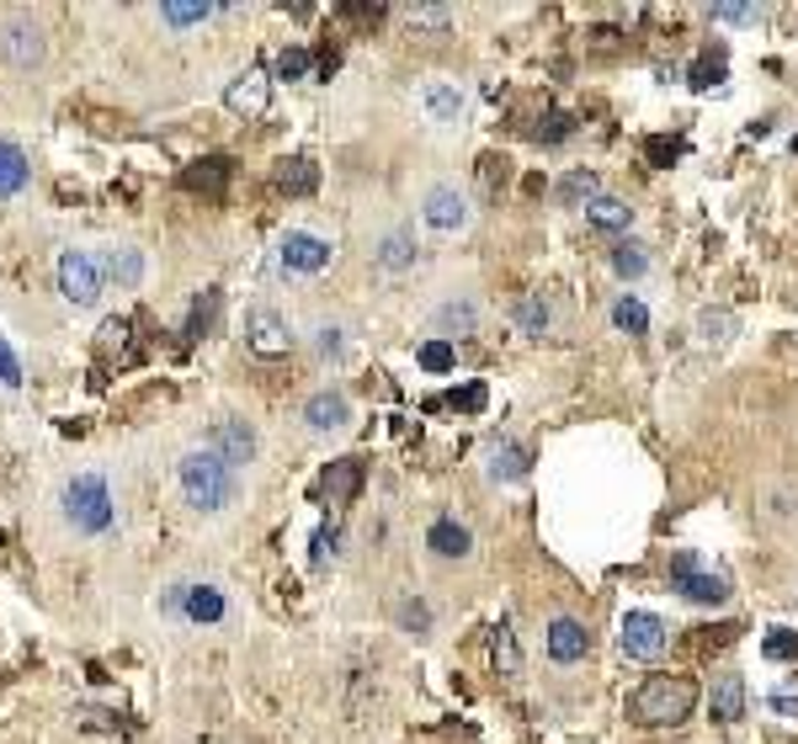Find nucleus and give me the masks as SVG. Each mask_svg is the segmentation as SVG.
Instances as JSON below:
<instances>
[{
    "instance_id": "16",
    "label": "nucleus",
    "mask_w": 798,
    "mask_h": 744,
    "mask_svg": "<svg viewBox=\"0 0 798 744\" xmlns=\"http://www.w3.org/2000/svg\"><path fill=\"white\" fill-rule=\"evenodd\" d=\"M224 612H229V601L218 585H186L182 591V617L186 623H224Z\"/></svg>"
},
{
    "instance_id": "11",
    "label": "nucleus",
    "mask_w": 798,
    "mask_h": 744,
    "mask_svg": "<svg viewBox=\"0 0 798 744\" xmlns=\"http://www.w3.org/2000/svg\"><path fill=\"white\" fill-rule=\"evenodd\" d=\"M421 213H427V224L436 229V235H453V229L468 224V197H463L459 186H431Z\"/></svg>"
},
{
    "instance_id": "49",
    "label": "nucleus",
    "mask_w": 798,
    "mask_h": 744,
    "mask_svg": "<svg viewBox=\"0 0 798 744\" xmlns=\"http://www.w3.org/2000/svg\"><path fill=\"white\" fill-rule=\"evenodd\" d=\"M123 335H128V320H107V325H101V341H107V346H123Z\"/></svg>"
},
{
    "instance_id": "22",
    "label": "nucleus",
    "mask_w": 798,
    "mask_h": 744,
    "mask_svg": "<svg viewBox=\"0 0 798 744\" xmlns=\"http://www.w3.org/2000/svg\"><path fill=\"white\" fill-rule=\"evenodd\" d=\"M277 186H282L288 197H309V192L320 186V165H314V160H304V154H293V160H282Z\"/></svg>"
},
{
    "instance_id": "23",
    "label": "nucleus",
    "mask_w": 798,
    "mask_h": 744,
    "mask_svg": "<svg viewBox=\"0 0 798 744\" xmlns=\"http://www.w3.org/2000/svg\"><path fill=\"white\" fill-rule=\"evenodd\" d=\"M28 154L11 144V139H0V197H17L22 186H28Z\"/></svg>"
},
{
    "instance_id": "30",
    "label": "nucleus",
    "mask_w": 798,
    "mask_h": 744,
    "mask_svg": "<svg viewBox=\"0 0 798 744\" xmlns=\"http://www.w3.org/2000/svg\"><path fill=\"white\" fill-rule=\"evenodd\" d=\"M405 22H410L416 32H447L453 11H447V6H410V11H405Z\"/></svg>"
},
{
    "instance_id": "39",
    "label": "nucleus",
    "mask_w": 798,
    "mask_h": 744,
    "mask_svg": "<svg viewBox=\"0 0 798 744\" xmlns=\"http://www.w3.org/2000/svg\"><path fill=\"white\" fill-rule=\"evenodd\" d=\"M474 320H479V314H474V303H447V309L436 314V325H442V330H463V335L474 330Z\"/></svg>"
},
{
    "instance_id": "19",
    "label": "nucleus",
    "mask_w": 798,
    "mask_h": 744,
    "mask_svg": "<svg viewBox=\"0 0 798 744\" xmlns=\"http://www.w3.org/2000/svg\"><path fill=\"white\" fill-rule=\"evenodd\" d=\"M708 708H713L719 723H740V718H745V681H740V676H719L713 697H708Z\"/></svg>"
},
{
    "instance_id": "31",
    "label": "nucleus",
    "mask_w": 798,
    "mask_h": 744,
    "mask_svg": "<svg viewBox=\"0 0 798 744\" xmlns=\"http://www.w3.org/2000/svg\"><path fill=\"white\" fill-rule=\"evenodd\" d=\"M495 665H500V676H517L522 670V655H517V633L500 623L495 627Z\"/></svg>"
},
{
    "instance_id": "40",
    "label": "nucleus",
    "mask_w": 798,
    "mask_h": 744,
    "mask_svg": "<svg viewBox=\"0 0 798 744\" xmlns=\"http://www.w3.org/2000/svg\"><path fill=\"white\" fill-rule=\"evenodd\" d=\"M713 22H724V28H751V22H762V11H756V6H713Z\"/></svg>"
},
{
    "instance_id": "48",
    "label": "nucleus",
    "mask_w": 798,
    "mask_h": 744,
    "mask_svg": "<svg viewBox=\"0 0 798 744\" xmlns=\"http://www.w3.org/2000/svg\"><path fill=\"white\" fill-rule=\"evenodd\" d=\"M645 149H649V160H655V165H666V160H676V144H671V139H649Z\"/></svg>"
},
{
    "instance_id": "37",
    "label": "nucleus",
    "mask_w": 798,
    "mask_h": 744,
    "mask_svg": "<svg viewBox=\"0 0 798 744\" xmlns=\"http://www.w3.org/2000/svg\"><path fill=\"white\" fill-rule=\"evenodd\" d=\"M214 314H218V293H203L197 298V309H192V320H186V335L197 341L203 330H214Z\"/></svg>"
},
{
    "instance_id": "7",
    "label": "nucleus",
    "mask_w": 798,
    "mask_h": 744,
    "mask_svg": "<svg viewBox=\"0 0 798 744\" xmlns=\"http://www.w3.org/2000/svg\"><path fill=\"white\" fill-rule=\"evenodd\" d=\"M246 346L256 357H288L293 335H288V320L277 309H250L246 314Z\"/></svg>"
},
{
    "instance_id": "29",
    "label": "nucleus",
    "mask_w": 798,
    "mask_h": 744,
    "mask_svg": "<svg viewBox=\"0 0 798 744\" xmlns=\"http://www.w3.org/2000/svg\"><path fill=\"white\" fill-rule=\"evenodd\" d=\"M613 325H617V330H628V335H645V330H649V309L639 303V298H617Z\"/></svg>"
},
{
    "instance_id": "32",
    "label": "nucleus",
    "mask_w": 798,
    "mask_h": 744,
    "mask_svg": "<svg viewBox=\"0 0 798 744\" xmlns=\"http://www.w3.org/2000/svg\"><path fill=\"white\" fill-rule=\"evenodd\" d=\"M453 362H459V352H453L447 335H436V341L421 346V367H427V373H453Z\"/></svg>"
},
{
    "instance_id": "15",
    "label": "nucleus",
    "mask_w": 798,
    "mask_h": 744,
    "mask_svg": "<svg viewBox=\"0 0 798 744\" xmlns=\"http://www.w3.org/2000/svg\"><path fill=\"white\" fill-rule=\"evenodd\" d=\"M357 489H363V463H357V457H336V463L325 468V478H320V495H325L331 506H346Z\"/></svg>"
},
{
    "instance_id": "41",
    "label": "nucleus",
    "mask_w": 798,
    "mask_h": 744,
    "mask_svg": "<svg viewBox=\"0 0 798 744\" xmlns=\"http://www.w3.org/2000/svg\"><path fill=\"white\" fill-rule=\"evenodd\" d=\"M559 192H564V197H570V203H591V197H602V192H596V176H591V171H575V176H564V186H559Z\"/></svg>"
},
{
    "instance_id": "47",
    "label": "nucleus",
    "mask_w": 798,
    "mask_h": 744,
    "mask_svg": "<svg viewBox=\"0 0 798 744\" xmlns=\"http://www.w3.org/2000/svg\"><path fill=\"white\" fill-rule=\"evenodd\" d=\"M564 133H570V118H564V112H549V122L538 128V139H549V144H559Z\"/></svg>"
},
{
    "instance_id": "46",
    "label": "nucleus",
    "mask_w": 798,
    "mask_h": 744,
    "mask_svg": "<svg viewBox=\"0 0 798 744\" xmlns=\"http://www.w3.org/2000/svg\"><path fill=\"white\" fill-rule=\"evenodd\" d=\"M767 708L777 718H788V723H798V697L794 691H777V697H767Z\"/></svg>"
},
{
    "instance_id": "18",
    "label": "nucleus",
    "mask_w": 798,
    "mask_h": 744,
    "mask_svg": "<svg viewBox=\"0 0 798 744\" xmlns=\"http://www.w3.org/2000/svg\"><path fill=\"white\" fill-rule=\"evenodd\" d=\"M427 548L436 553V559H468L474 537H468V527H459V521H431Z\"/></svg>"
},
{
    "instance_id": "2",
    "label": "nucleus",
    "mask_w": 798,
    "mask_h": 744,
    "mask_svg": "<svg viewBox=\"0 0 798 744\" xmlns=\"http://www.w3.org/2000/svg\"><path fill=\"white\" fill-rule=\"evenodd\" d=\"M692 708H698V681L692 676H649L634 691V702H628V713L649 723V729L681 723V718H692Z\"/></svg>"
},
{
    "instance_id": "44",
    "label": "nucleus",
    "mask_w": 798,
    "mask_h": 744,
    "mask_svg": "<svg viewBox=\"0 0 798 744\" xmlns=\"http://www.w3.org/2000/svg\"><path fill=\"white\" fill-rule=\"evenodd\" d=\"M447 405H459V410H468V416H474V410H485V384H468V388H459V393H453Z\"/></svg>"
},
{
    "instance_id": "33",
    "label": "nucleus",
    "mask_w": 798,
    "mask_h": 744,
    "mask_svg": "<svg viewBox=\"0 0 798 744\" xmlns=\"http://www.w3.org/2000/svg\"><path fill=\"white\" fill-rule=\"evenodd\" d=\"M309 69H314V60H309V48H299V43L277 54V80H304Z\"/></svg>"
},
{
    "instance_id": "38",
    "label": "nucleus",
    "mask_w": 798,
    "mask_h": 744,
    "mask_svg": "<svg viewBox=\"0 0 798 744\" xmlns=\"http://www.w3.org/2000/svg\"><path fill=\"white\" fill-rule=\"evenodd\" d=\"M0 388H22V357L6 335H0Z\"/></svg>"
},
{
    "instance_id": "3",
    "label": "nucleus",
    "mask_w": 798,
    "mask_h": 744,
    "mask_svg": "<svg viewBox=\"0 0 798 744\" xmlns=\"http://www.w3.org/2000/svg\"><path fill=\"white\" fill-rule=\"evenodd\" d=\"M64 521H69L75 532H86V537L112 532L118 506H112L107 478H101V474H75V478H69V484H64Z\"/></svg>"
},
{
    "instance_id": "10",
    "label": "nucleus",
    "mask_w": 798,
    "mask_h": 744,
    "mask_svg": "<svg viewBox=\"0 0 798 744\" xmlns=\"http://www.w3.org/2000/svg\"><path fill=\"white\" fill-rule=\"evenodd\" d=\"M208 452H218L229 468H246L250 457H256V431H250L246 420H218L214 431H208Z\"/></svg>"
},
{
    "instance_id": "34",
    "label": "nucleus",
    "mask_w": 798,
    "mask_h": 744,
    "mask_svg": "<svg viewBox=\"0 0 798 744\" xmlns=\"http://www.w3.org/2000/svg\"><path fill=\"white\" fill-rule=\"evenodd\" d=\"M645 267H649V256L639 250V245H628V239L613 245V271L617 277H645Z\"/></svg>"
},
{
    "instance_id": "6",
    "label": "nucleus",
    "mask_w": 798,
    "mask_h": 744,
    "mask_svg": "<svg viewBox=\"0 0 798 744\" xmlns=\"http://www.w3.org/2000/svg\"><path fill=\"white\" fill-rule=\"evenodd\" d=\"M277 256H282V267L288 271H304V277H314V271H325L331 267V239H320V235H304V229H288L282 235V245H277Z\"/></svg>"
},
{
    "instance_id": "50",
    "label": "nucleus",
    "mask_w": 798,
    "mask_h": 744,
    "mask_svg": "<svg viewBox=\"0 0 798 744\" xmlns=\"http://www.w3.org/2000/svg\"><path fill=\"white\" fill-rule=\"evenodd\" d=\"M336 335H341V330H320V352H325V357H331V352H341Z\"/></svg>"
},
{
    "instance_id": "25",
    "label": "nucleus",
    "mask_w": 798,
    "mask_h": 744,
    "mask_svg": "<svg viewBox=\"0 0 798 744\" xmlns=\"http://www.w3.org/2000/svg\"><path fill=\"white\" fill-rule=\"evenodd\" d=\"M214 11H218V6H208V0H192V6H182V0H165V6H160V22H165V28H203Z\"/></svg>"
},
{
    "instance_id": "5",
    "label": "nucleus",
    "mask_w": 798,
    "mask_h": 744,
    "mask_svg": "<svg viewBox=\"0 0 798 744\" xmlns=\"http://www.w3.org/2000/svg\"><path fill=\"white\" fill-rule=\"evenodd\" d=\"M671 591H681L687 601H698V606H719V601L730 595V585H724V574H708V569H698V559H692V553H676V559H671Z\"/></svg>"
},
{
    "instance_id": "20",
    "label": "nucleus",
    "mask_w": 798,
    "mask_h": 744,
    "mask_svg": "<svg viewBox=\"0 0 798 744\" xmlns=\"http://www.w3.org/2000/svg\"><path fill=\"white\" fill-rule=\"evenodd\" d=\"M101 271H107L118 288H139V282H144V250H133V245H118V250H107Z\"/></svg>"
},
{
    "instance_id": "28",
    "label": "nucleus",
    "mask_w": 798,
    "mask_h": 744,
    "mask_svg": "<svg viewBox=\"0 0 798 744\" xmlns=\"http://www.w3.org/2000/svg\"><path fill=\"white\" fill-rule=\"evenodd\" d=\"M416 261V245H410V235H389L384 245H378V267L384 271H405Z\"/></svg>"
},
{
    "instance_id": "9",
    "label": "nucleus",
    "mask_w": 798,
    "mask_h": 744,
    "mask_svg": "<svg viewBox=\"0 0 798 744\" xmlns=\"http://www.w3.org/2000/svg\"><path fill=\"white\" fill-rule=\"evenodd\" d=\"M267 101H272V80H267V69H246L240 80H229V90H224V107H229L235 118H261Z\"/></svg>"
},
{
    "instance_id": "1",
    "label": "nucleus",
    "mask_w": 798,
    "mask_h": 744,
    "mask_svg": "<svg viewBox=\"0 0 798 744\" xmlns=\"http://www.w3.org/2000/svg\"><path fill=\"white\" fill-rule=\"evenodd\" d=\"M176 484H182V495H186V506L192 510H224L235 495H240L235 468H229L218 452H208V446L186 452L182 463H176Z\"/></svg>"
},
{
    "instance_id": "27",
    "label": "nucleus",
    "mask_w": 798,
    "mask_h": 744,
    "mask_svg": "<svg viewBox=\"0 0 798 744\" xmlns=\"http://www.w3.org/2000/svg\"><path fill=\"white\" fill-rule=\"evenodd\" d=\"M698 335H703L708 346H730L735 314H730V309H703V314H698Z\"/></svg>"
},
{
    "instance_id": "12",
    "label": "nucleus",
    "mask_w": 798,
    "mask_h": 744,
    "mask_svg": "<svg viewBox=\"0 0 798 744\" xmlns=\"http://www.w3.org/2000/svg\"><path fill=\"white\" fill-rule=\"evenodd\" d=\"M0 54H6V64H17V69H32V64H43L48 43H43V32L32 28V22H6V28H0Z\"/></svg>"
},
{
    "instance_id": "17",
    "label": "nucleus",
    "mask_w": 798,
    "mask_h": 744,
    "mask_svg": "<svg viewBox=\"0 0 798 744\" xmlns=\"http://www.w3.org/2000/svg\"><path fill=\"white\" fill-rule=\"evenodd\" d=\"M421 107L431 122H459L463 118V90L453 80H427L421 86Z\"/></svg>"
},
{
    "instance_id": "43",
    "label": "nucleus",
    "mask_w": 798,
    "mask_h": 744,
    "mask_svg": "<svg viewBox=\"0 0 798 744\" xmlns=\"http://www.w3.org/2000/svg\"><path fill=\"white\" fill-rule=\"evenodd\" d=\"M713 80H724V60H698L692 64V86L698 90H708Z\"/></svg>"
},
{
    "instance_id": "45",
    "label": "nucleus",
    "mask_w": 798,
    "mask_h": 744,
    "mask_svg": "<svg viewBox=\"0 0 798 744\" xmlns=\"http://www.w3.org/2000/svg\"><path fill=\"white\" fill-rule=\"evenodd\" d=\"M399 623L416 627V633H427V627H431V612L421 606V601H405V606H399Z\"/></svg>"
},
{
    "instance_id": "42",
    "label": "nucleus",
    "mask_w": 798,
    "mask_h": 744,
    "mask_svg": "<svg viewBox=\"0 0 798 744\" xmlns=\"http://www.w3.org/2000/svg\"><path fill=\"white\" fill-rule=\"evenodd\" d=\"M336 542H341L336 527H320V532H314V553H309V559H314V564H331V559H336Z\"/></svg>"
},
{
    "instance_id": "35",
    "label": "nucleus",
    "mask_w": 798,
    "mask_h": 744,
    "mask_svg": "<svg viewBox=\"0 0 798 744\" xmlns=\"http://www.w3.org/2000/svg\"><path fill=\"white\" fill-rule=\"evenodd\" d=\"M762 655L767 659H798V633L794 627H772L767 638H762Z\"/></svg>"
},
{
    "instance_id": "4",
    "label": "nucleus",
    "mask_w": 798,
    "mask_h": 744,
    "mask_svg": "<svg viewBox=\"0 0 798 744\" xmlns=\"http://www.w3.org/2000/svg\"><path fill=\"white\" fill-rule=\"evenodd\" d=\"M101 261L86 256V250H64L60 256V293L64 303H75V309H91L96 298H101Z\"/></svg>"
},
{
    "instance_id": "21",
    "label": "nucleus",
    "mask_w": 798,
    "mask_h": 744,
    "mask_svg": "<svg viewBox=\"0 0 798 744\" xmlns=\"http://www.w3.org/2000/svg\"><path fill=\"white\" fill-rule=\"evenodd\" d=\"M224 181H229V160L224 154H208V160H197V165L182 171L186 192H224Z\"/></svg>"
},
{
    "instance_id": "14",
    "label": "nucleus",
    "mask_w": 798,
    "mask_h": 744,
    "mask_svg": "<svg viewBox=\"0 0 798 744\" xmlns=\"http://www.w3.org/2000/svg\"><path fill=\"white\" fill-rule=\"evenodd\" d=\"M346 416H352V405H346V393H341V388H320V393L304 405L309 431H341V425H346Z\"/></svg>"
},
{
    "instance_id": "26",
    "label": "nucleus",
    "mask_w": 798,
    "mask_h": 744,
    "mask_svg": "<svg viewBox=\"0 0 798 744\" xmlns=\"http://www.w3.org/2000/svg\"><path fill=\"white\" fill-rule=\"evenodd\" d=\"M527 446H517V442H500L490 452V478H522L527 474Z\"/></svg>"
},
{
    "instance_id": "13",
    "label": "nucleus",
    "mask_w": 798,
    "mask_h": 744,
    "mask_svg": "<svg viewBox=\"0 0 798 744\" xmlns=\"http://www.w3.org/2000/svg\"><path fill=\"white\" fill-rule=\"evenodd\" d=\"M549 655L559 665H575V659L591 655V633H585L575 617H553L549 623Z\"/></svg>"
},
{
    "instance_id": "24",
    "label": "nucleus",
    "mask_w": 798,
    "mask_h": 744,
    "mask_svg": "<svg viewBox=\"0 0 798 744\" xmlns=\"http://www.w3.org/2000/svg\"><path fill=\"white\" fill-rule=\"evenodd\" d=\"M628 218H634V208L617 203V197H591V203H585V224H596V229H607V235L628 229Z\"/></svg>"
},
{
    "instance_id": "51",
    "label": "nucleus",
    "mask_w": 798,
    "mask_h": 744,
    "mask_svg": "<svg viewBox=\"0 0 798 744\" xmlns=\"http://www.w3.org/2000/svg\"><path fill=\"white\" fill-rule=\"evenodd\" d=\"M794 149H798V139H794Z\"/></svg>"
},
{
    "instance_id": "36",
    "label": "nucleus",
    "mask_w": 798,
    "mask_h": 744,
    "mask_svg": "<svg viewBox=\"0 0 798 744\" xmlns=\"http://www.w3.org/2000/svg\"><path fill=\"white\" fill-rule=\"evenodd\" d=\"M517 325H522L527 335H543V330H549V303H543V298H522V303H517Z\"/></svg>"
},
{
    "instance_id": "8",
    "label": "nucleus",
    "mask_w": 798,
    "mask_h": 744,
    "mask_svg": "<svg viewBox=\"0 0 798 744\" xmlns=\"http://www.w3.org/2000/svg\"><path fill=\"white\" fill-rule=\"evenodd\" d=\"M617 638H623V655L628 659H660V649H666V623H660L655 612H628Z\"/></svg>"
}]
</instances>
